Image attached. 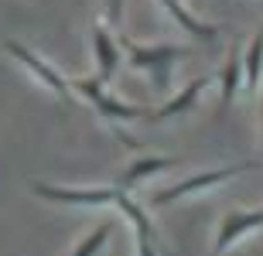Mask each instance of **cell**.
<instances>
[{"instance_id": "cell-1", "label": "cell", "mask_w": 263, "mask_h": 256, "mask_svg": "<svg viewBox=\"0 0 263 256\" xmlns=\"http://www.w3.org/2000/svg\"><path fill=\"white\" fill-rule=\"evenodd\" d=\"M120 51H127L130 55V65L134 69H144L154 75V86L164 89L171 82V69H175L185 48H178V45H137V41L123 38L120 41Z\"/></svg>"}, {"instance_id": "cell-2", "label": "cell", "mask_w": 263, "mask_h": 256, "mask_svg": "<svg viewBox=\"0 0 263 256\" xmlns=\"http://www.w3.org/2000/svg\"><path fill=\"white\" fill-rule=\"evenodd\" d=\"M253 168H260V164H256V161H246V164H229V168L192 174V178H185V181H178V185L164 188V191H157L154 205H171V202H178V198H188V195H195V191L215 188V185H222V181H229V178H239V174H246V171H253Z\"/></svg>"}, {"instance_id": "cell-3", "label": "cell", "mask_w": 263, "mask_h": 256, "mask_svg": "<svg viewBox=\"0 0 263 256\" xmlns=\"http://www.w3.org/2000/svg\"><path fill=\"white\" fill-rule=\"evenodd\" d=\"M76 89L82 96L96 106V113L109 123H130V120H147V109L144 106H134V103H123V99L109 96L106 92V82L99 79H76Z\"/></svg>"}, {"instance_id": "cell-4", "label": "cell", "mask_w": 263, "mask_h": 256, "mask_svg": "<svg viewBox=\"0 0 263 256\" xmlns=\"http://www.w3.org/2000/svg\"><path fill=\"white\" fill-rule=\"evenodd\" d=\"M4 48H7L10 58L21 62V65H24V69H28V72H31V75H34V79H38L45 89H51V92H55L62 103H72V86L65 82V75H62L59 69H51L48 62H41L38 55H34L31 48H24L21 41H10V38H7V41H4Z\"/></svg>"}, {"instance_id": "cell-5", "label": "cell", "mask_w": 263, "mask_h": 256, "mask_svg": "<svg viewBox=\"0 0 263 256\" xmlns=\"http://www.w3.org/2000/svg\"><path fill=\"white\" fill-rule=\"evenodd\" d=\"M120 188H59V185H45L34 181V195L48 198V202H62V205H113Z\"/></svg>"}, {"instance_id": "cell-6", "label": "cell", "mask_w": 263, "mask_h": 256, "mask_svg": "<svg viewBox=\"0 0 263 256\" xmlns=\"http://www.w3.org/2000/svg\"><path fill=\"white\" fill-rule=\"evenodd\" d=\"M113 205L123 212V215L134 222V239H137V256H161V239H157L154 232V222L147 219V212L140 205H137L134 198L127 195V191H117V198H113Z\"/></svg>"}, {"instance_id": "cell-7", "label": "cell", "mask_w": 263, "mask_h": 256, "mask_svg": "<svg viewBox=\"0 0 263 256\" xmlns=\"http://www.w3.org/2000/svg\"><path fill=\"white\" fill-rule=\"evenodd\" d=\"M253 229H263V208H253V212H229V215L219 222V232H215V253H226L233 249L246 232Z\"/></svg>"}, {"instance_id": "cell-8", "label": "cell", "mask_w": 263, "mask_h": 256, "mask_svg": "<svg viewBox=\"0 0 263 256\" xmlns=\"http://www.w3.org/2000/svg\"><path fill=\"white\" fill-rule=\"evenodd\" d=\"M92 51H96V65H99V82H109L117 65H120V58H123L120 55V41L106 28L96 24V31H92Z\"/></svg>"}, {"instance_id": "cell-9", "label": "cell", "mask_w": 263, "mask_h": 256, "mask_svg": "<svg viewBox=\"0 0 263 256\" xmlns=\"http://www.w3.org/2000/svg\"><path fill=\"white\" fill-rule=\"evenodd\" d=\"M205 82H209V79H192L185 89H178V92L167 99L157 113H147V120H171V116H181V113H192L195 103L202 99V92H205Z\"/></svg>"}, {"instance_id": "cell-10", "label": "cell", "mask_w": 263, "mask_h": 256, "mask_svg": "<svg viewBox=\"0 0 263 256\" xmlns=\"http://www.w3.org/2000/svg\"><path fill=\"white\" fill-rule=\"evenodd\" d=\"M161 7L171 14V17L181 24V28L188 31V34H195V38H202V41H212L215 34H219V28H212V24H205V21H198L192 10L181 4V0H161Z\"/></svg>"}, {"instance_id": "cell-11", "label": "cell", "mask_w": 263, "mask_h": 256, "mask_svg": "<svg viewBox=\"0 0 263 256\" xmlns=\"http://www.w3.org/2000/svg\"><path fill=\"white\" fill-rule=\"evenodd\" d=\"M239 65H243V86L256 89V82H260V75H263V31L253 34L250 48L239 55Z\"/></svg>"}, {"instance_id": "cell-12", "label": "cell", "mask_w": 263, "mask_h": 256, "mask_svg": "<svg viewBox=\"0 0 263 256\" xmlns=\"http://www.w3.org/2000/svg\"><path fill=\"white\" fill-rule=\"evenodd\" d=\"M175 164V161H167V157H140V161H134V164H127V171L120 174V188H134L137 181H144V178H151V174H161V171H167Z\"/></svg>"}, {"instance_id": "cell-13", "label": "cell", "mask_w": 263, "mask_h": 256, "mask_svg": "<svg viewBox=\"0 0 263 256\" xmlns=\"http://www.w3.org/2000/svg\"><path fill=\"white\" fill-rule=\"evenodd\" d=\"M219 86H222V106H229L236 99V89L243 86V65H239V55H233V58L222 65V72H219Z\"/></svg>"}, {"instance_id": "cell-14", "label": "cell", "mask_w": 263, "mask_h": 256, "mask_svg": "<svg viewBox=\"0 0 263 256\" xmlns=\"http://www.w3.org/2000/svg\"><path fill=\"white\" fill-rule=\"evenodd\" d=\"M109 236H113V222H99L89 236H82V243L72 249V256H99Z\"/></svg>"}, {"instance_id": "cell-15", "label": "cell", "mask_w": 263, "mask_h": 256, "mask_svg": "<svg viewBox=\"0 0 263 256\" xmlns=\"http://www.w3.org/2000/svg\"><path fill=\"white\" fill-rule=\"evenodd\" d=\"M120 17H123V0H106V21L120 24Z\"/></svg>"}, {"instance_id": "cell-16", "label": "cell", "mask_w": 263, "mask_h": 256, "mask_svg": "<svg viewBox=\"0 0 263 256\" xmlns=\"http://www.w3.org/2000/svg\"><path fill=\"white\" fill-rule=\"evenodd\" d=\"M260 137H263V99H260Z\"/></svg>"}]
</instances>
